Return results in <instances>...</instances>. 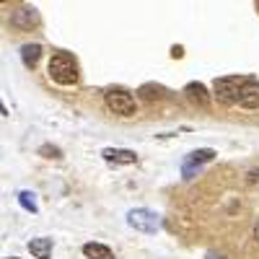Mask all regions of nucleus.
Instances as JSON below:
<instances>
[{"label": "nucleus", "mask_w": 259, "mask_h": 259, "mask_svg": "<svg viewBox=\"0 0 259 259\" xmlns=\"http://www.w3.org/2000/svg\"><path fill=\"white\" fill-rule=\"evenodd\" d=\"M47 70H50V78H52L57 85H75V83H78V62H75V57L68 55V52L52 55Z\"/></svg>", "instance_id": "f257e3e1"}, {"label": "nucleus", "mask_w": 259, "mask_h": 259, "mask_svg": "<svg viewBox=\"0 0 259 259\" xmlns=\"http://www.w3.org/2000/svg\"><path fill=\"white\" fill-rule=\"evenodd\" d=\"M104 101H106V106H109V112H114L119 117H135L138 114L135 96L130 91H124V89H106Z\"/></svg>", "instance_id": "f03ea898"}, {"label": "nucleus", "mask_w": 259, "mask_h": 259, "mask_svg": "<svg viewBox=\"0 0 259 259\" xmlns=\"http://www.w3.org/2000/svg\"><path fill=\"white\" fill-rule=\"evenodd\" d=\"M127 226L140 231V233H156L161 228V215L153 212V210H148V207L130 210L127 212Z\"/></svg>", "instance_id": "7ed1b4c3"}, {"label": "nucleus", "mask_w": 259, "mask_h": 259, "mask_svg": "<svg viewBox=\"0 0 259 259\" xmlns=\"http://www.w3.org/2000/svg\"><path fill=\"white\" fill-rule=\"evenodd\" d=\"M244 75H228V78H218L212 83V91H215V99H218L221 104H236V99H239V91L244 85Z\"/></svg>", "instance_id": "20e7f679"}, {"label": "nucleus", "mask_w": 259, "mask_h": 259, "mask_svg": "<svg viewBox=\"0 0 259 259\" xmlns=\"http://www.w3.org/2000/svg\"><path fill=\"white\" fill-rule=\"evenodd\" d=\"M11 26L18 31H31L34 26H39V11L31 6H21L11 13Z\"/></svg>", "instance_id": "39448f33"}, {"label": "nucleus", "mask_w": 259, "mask_h": 259, "mask_svg": "<svg viewBox=\"0 0 259 259\" xmlns=\"http://www.w3.org/2000/svg\"><path fill=\"white\" fill-rule=\"evenodd\" d=\"M215 158V150L212 148H200V150H194V153H189L182 163V171H184V177H194V171H200L202 163H210Z\"/></svg>", "instance_id": "423d86ee"}, {"label": "nucleus", "mask_w": 259, "mask_h": 259, "mask_svg": "<svg viewBox=\"0 0 259 259\" xmlns=\"http://www.w3.org/2000/svg\"><path fill=\"white\" fill-rule=\"evenodd\" d=\"M236 104L244 106V109H259V80L246 78L244 85H241V91H239Z\"/></svg>", "instance_id": "0eeeda50"}, {"label": "nucleus", "mask_w": 259, "mask_h": 259, "mask_svg": "<svg viewBox=\"0 0 259 259\" xmlns=\"http://www.w3.org/2000/svg\"><path fill=\"white\" fill-rule=\"evenodd\" d=\"M101 156H104V161L117 163V166H130L138 161V153L135 150H127V148H104Z\"/></svg>", "instance_id": "6e6552de"}, {"label": "nucleus", "mask_w": 259, "mask_h": 259, "mask_svg": "<svg viewBox=\"0 0 259 259\" xmlns=\"http://www.w3.org/2000/svg\"><path fill=\"white\" fill-rule=\"evenodd\" d=\"M83 254H85V259H114V251L109 246L96 244V241L83 244Z\"/></svg>", "instance_id": "1a4fd4ad"}, {"label": "nucleus", "mask_w": 259, "mask_h": 259, "mask_svg": "<svg viewBox=\"0 0 259 259\" xmlns=\"http://www.w3.org/2000/svg\"><path fill=\"white\" fill-rule=\"evenodd\" d=\"M29 251L34 259H50L52 256V239H31Z\"/></svg>", "instance_id": "9d476101"}, {"label": "nucleus", "mask_w": 259, "mask_h": 259, "mask_svg": "<svg viewBox=\"0 0 259 259\" xmlns=\"http://www.w3.org/2000/svg\"><path fill=\"white\" fill-rule=\"evenodd\" d=\"M184 94H187L192 101H197L200 106H207V104H210V96H207V91H205L202 83H189L187 89H184Z\"/></svg>", "instance_id": "9b49d317"}, {"label": "nucleus", "mask_w": 259, "mask_h": 259, "mask_svg": "<svg viewBox=\"0 0 259 259\" xmlns=\"http://www.w3.org/2000/svg\"><path fill=\"white\" fill-rule=\"evenodd\" d=\"M41 57V45H24L21 47V60L26 68H36V62Z\"/></svg>", "instance_id": "f8f14e48"}, {"label": "nucleus", "mask_w": 259, "mask_h": 259, "mask_svg": "<svg viewBox=\"0 0 259 259\" xmlns=\"http://www.w3.org/2000/svg\"><path fill=\"white\" fill-rule=\"evenodd\" d=\"M18 202H21V207L24 210H29V212H36L39 210V205H36V200H34V192H18Z\"/></svg>", "instance_id": "ddd939ff"}, {"label": "nucleus", "mask_w": 259, "mask_h": 259, "mask_svg": "<svg viewBox=\"0 0 259 259\" xmlns=\"http://www.w3.org/2000/svg\"><path fill=\"white\" fill-rule=\"evenodd\" d=\"M39 156H45V158H62V150L55 148V145H41L39 148Z\"/></svg>", "instance_id": "4468645a"}, {"label": "nucleus", "mask_w": 259, "mask_h": 259, "mask_svg": "<svg viewBox=\"0 0 259 259\" xmlns=\"http://www.w3.org/2000/svg\"><path fill=\"white\" fill-rule=\"evenodd\" d=\"M251 236H254V241L259 244V218L254 221V228H251Z\"/></svg>", "instance_id": "2eb2a0df"}, {"label": "nucleus", "mask_w": 259, "mask_h": 259, "mask_svg": "<svg viewBox=\"0 0 259 259\" xmlns=\"http://www.w3.org/2000/svg\"><path fill=\"white\" fill-rule=\"evenodd\" d=\"M256 177H259V171H249V179L246 182H256Z\"/></svg>", "instance_id": "dca6fc26"}, {"label": "nucleus", "mask_w": 259, "mask_h": 259, "mask_svg": "<svg viewBox=\"0 0 259 259\" xmlns=\"http://www.w3.org/2000/svg\"><path fill=\"white\" fill-rule=\"evenodd\" d=\"M11 259H16V256H11Z\"/></svg>", "instance_id": "f3484780"}]
</instances>
